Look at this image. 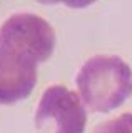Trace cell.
<instances>
[{"label":"cell","instance_id":"obj_1","mask_svg":"<svg viewBox=\"0 0 132 133\" xmlns=\"http://www.w3.org/2000/svg\"><path fill=\"white\" fill-rule=\"evenodd\" d=\"M75 85L85 108L105 113L132 95V70L121 57L95 55L80 66Z\"/></svg>","mask_w":132,"mask_h":133},{"label":"cell","instance_id":"obj_2","mask_svg":"<svg viewBox=\"0 0 132 133\" xmlns=\"http://www.w3.org/2000/svg\"><path fill=\"white\" fill-rule=\"evenodd\" d=\"M34 123L39 133H84L87 110L75 91L52 85L40 97Z\"/></svg>","mask_w":132,"mask_h":133},{"label":"cell","instance_id":"obj_3","mask_svg":"<svg viewBox=\"0 0 132 133\" xmlns=\"http://www.w3.org/2000/svg\"><path fill=\"white\" fill-rule=\"evenodd\" d=\"M39 60L30 52L0 38V103L10 105L28 97L35 85Z\"/></svg>","mask_w":132,"mask_h":133},{"label":"cell","instance_id":"obj_4","mask_svg":"<svg viewBox=\"0 0 132 133\" xmlns=\"http://www.w3.org/2000/svg\"><path fill=\"white\" fill-rule=\"evenodd\" d=\"M0 38L28 50L39 62H45L53 50V30L34 14H14L0 25Z\"/></svg>","mask_w":132,"mask_h":133},{"label":"cell","instance_id":"obj_5","mask_svg":"<svg viewBox=\"0 0 132 133\" xmlns=\"http://www.w3.org/2000/svg\"><path fill=\"white\" fill-rule=\"evenodd\" d=\"M92 133H132V111L99 123Z\"/></svg>","mask_w":132,"mask_h":133},{"label":"cell","instance_id":"obj_6","mask_svg":"<svg viewBox=\"0 0 132 133\" xmlns=\"http://www.w3.org/2000/svg\"><path fill=\"white\" fill-rule=\"evenodd\" d=\"M95 2V0H62V3H65L67 7L72 8H82V7H87L89 3Z\"/></svg>","mask_w":132,"mask_h":133},{"label":"cell","instance_id":"obj_7","mask_svg":"<svg viewBox=\"0 0 132 133\" xmlns=\"http://www.w3.org/2000/svg\"><path fill=\"white\" fill-rule=\"evenodd\" d=\"M42 3H57V2H62V0H39Z\"/></svg>","mask_w":132,"mask_h":133}]
</instances>
